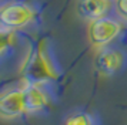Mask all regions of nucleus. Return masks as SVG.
Segmentation results:
<instances>
[{
  "label": "nucleus",
  "instance_id": "4",
  "mask_svg": "<svg viewBox=\"0 0 127 125\" xmlns=\"http://www.w3.org/2000/svg\"><path fill=\"white\" fill-rule=\"evenodd\" d=\"M124 64V56L123 53L116 48H100L94 57V68L97 70L100 75H113L117 71H120Z\"/></svg>",
  "mask_w": 127,
  "mask_h": 125
},
{
  "label": "nucleus",
  "instance_id": "6",
  "mask_svg": "<svg viewBox=\"0 0 127 125\" xmlns=\"http://www.w3.org/2000/svg\"><path fill=\"white\" fill-rule=\"evenodd\" d=\"M113 6L111 0H77V13L89 21L104 17Z\"/></svg>",
  "mask_w": 127,
  "mask_h": 125
},
{
  "label": "nucleus",
  "instance_id": "5",
  "mask_svg": "<svg viewBox=\"0 0 127 125\" xmlns=\"http://www.w3.org/2000/svg\"><path fill=\"white\" fill-rule=\"evenodd\" d=\"M26 112L23 100V91L10 90L0 94V117L1 118H17Z\"/></svg>",
  "mask_w": 127,
  "mask_h": 125
},
{
  "label": "nucleus",
  "instance_id": "3",
  "mask_svg": "<svg viewBox=\"0 0 127 125\" xmlns=\"http://www.w3.org/2000/svg\"><path fill=\"white\" fill-rule=\"evenodd\" d=\"M36 10L27 3L7 1L0 6V23L1 27L9 30H19L26 27L34 20Z\"/></svg>",
  "mask_w": 127,
  "mask_h": 125
},
{
  "label": "nucleus",
  "instance_id": "1",
  "mask_svg": "<svg viewBox=\"0 0 127 125\" xmlns=\"http://www.w3.org/2000/svg\"><path fill=\"white\" fill-rule=\"evenodd\" d=\"M57 71L53 65L47 53L44 40H40L36 45H32L26 53L20 64V77L24 84L40 85L57 78Z\"/></svg>",
  "mask_w": 127,
  "mask_h": 125
},
{
  "label": "nucleus",
  "instance_id": "9",
  "mask_svg": "<svg viewBox=\"0 0 127 125\" xmlns=\"http://www.w3.org/2000/svg\"><path fill=\"white\" fill-rule=\"evenodd\" d=\"M66 125H93L87 114H73L66 119Z\"/></svg>",
  "mask_w": 127,
  "mask_h": 125
},
{
  "label": "nucleus",
  "instance_id": "7",
  "mask_svg": "<svg viewBox=\"0 0 127 125\" xmlns=\"http://www.w3.org/2000/svg\"><path fill=\"white\" fill-rule=\"evenodd\" d=\"M26 112H37L49 105L47 94L40 88V85L36 84H24L22 88Z\"/></svg>",
  "mask_w": 127,
  "mask_h": 125
},
{
  "label": "nucleus",
  "instance_id": "2",
  "mask_svg": "<svg viewBox=\"0 0 127 125\" xmlns=\"http://www.w3.org/2000/svg\"><path fill=\"white\" fill-rule=\"evenodd\" d=\"M121 28H123L121 23L107 16L92 20V21H89V26H87L89 43L96 50L104 48L120 34Z\"/></svg>",
  "mask_w": 127,
  "mask_h": 125
},
{
  "label": "nucleus",
  "instance_id": "8",
  "mask_svg": "<svg viewBox=\"0 0 127 125\" xmlns=\"http://www.w3.org/2000/svg\"><path fill=\"white\" fill-rule=\"evenodd\" d=\"M16 41V33L14 30H9V28L0 27V56L9 50Z\"/></svg>",
  "mask_w": 127,
  "mask_h": 125
},
{
  "label": "nucleus",
  "instance_id": "11",
  "mask_svg": "<svg viewBox=\"0 0 127 125\" xmlns=\"http://www.w3.org/2000/svg\"><path fill=\"white\" fill-rule=\"evenodd\" d=\"M0 27H1V23H0Z\"/></svg>",
  "mask_w": 127,
  "mask_h": 125
},
{
  "label": "nucleus",
  "instance_id": "10",
  "mask_svg": "<svg viewBox=\"0 0 127 125\" xmlns=\"http://www.w3.org/2000/svg\"><path fill=\"white\" fill-rule=\"evenodd\" d=\"M116 11L119 13V16L127 20V0H116L114 1Z\"/></svg>",
  "mask_w": 127,
  "mask_h": 125
}]
</instances>
